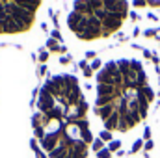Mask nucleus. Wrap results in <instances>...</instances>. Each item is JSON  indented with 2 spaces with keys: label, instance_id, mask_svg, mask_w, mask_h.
Returning a JSON list of instances; mask_svg holds the SVG:
<instances>
[{
  "label": "nucleus",
  "instance_id": "f257e3e1",
  "mask_svg": "<svg viewBox=\"0 0 160 158\" xmlns=\"http://www.w3.org/2000/svg\"><path fill=\"white\" fill-rule=\"evenodd\" d=\"M56 143H58V136H56V134H48L47 138L41 140V145H43V149H47V151H54V149H56Z\"/></svg>",
  "mask_w": 160,
  "mask_h": 158
},
{
  "label": "nucleus",
  "instance_id": "f03ea898",
  "mask_svg": "<svg viewBox=\"0 0 160 158\" xmlns=\"http://www.w3.org/2000/svg\"><path fill=\"white\" fill-rule=\"evenodd\" d=\"M80 19H82V15H78L77 11H73V13L69 15V21H67V22H69V28H71L73 32H77V34H78V24H80Z\"/></svg>",
  "mask_w": 160,
  "mask_h": 158
},
{
  "label": "nucleus",
  "instance_id": "7ed1b4c3",
  "mask_svg": "<svg viewBox=\"0 0 160 158\" xmlns=\"http://www.w3.org/2000/svg\"><path fill=\"white\" fill-rule=\"evenodd\" d=\"M15 2H17V4H19V6L22 7V9H26V11H30V13H34V11H36V9L39 7V2H38V0H36V2H24V0H15Z\"/></svg>",
  "mask_w": 160,
  "mask_h": 158
},
{
  "label": "nucleus",
  "instance_id": "20e7f679",
  "mask_svg": "<svg viewBox=\"0 0 160 158\" xmlns=\"http://www.w3.org/2000/svg\"><path fill=\"white\" fill-rule=\"evenodd\" d=\"M80 91H78V87H73L71 91H69V95H67V102L69 104H80Z\"/></svg>",
  "mask_w": 160,
  "mask_h": 158
},
{
  "label": "nucleus",
  "instance_id": "39448f33",
  "mask_svg": "<svg viewBox=\"0 0 160 158\" xmlns=\"http://www.w3.org/2000/svg\"><path fill=\"white\" fill-rule=\"evenodd\" d=\"M67 153H69V147L60 145V147H56L54 151H50V158H65Z\"/></svg>",
  "mask_w": 160,
  "mask_h": 158
},
{
  "label": "nucleus",
  "instance_id": "423d86ee",
  "mask_svg": "<svg viewBox=\"0 0 160 158\" xmlns=\"http://www.w3.org/2000/svg\"><path fill=\"white\" fill-rule=\"evenodd\" d=\"M82 141H84V143H86V141H88V143L91 141V132H89V130H88V132H82Z\"/></svg>",
  "mask_w": 160,
  "mask_h": 158
},
{
  "label": "nucleus",
  "instance_id": "0eeeda50",
  "mask_svg": "<svg viewBox=\"0 0 160 158\" xmlns=\"http://www.w3.org/2000/svg\"><path fill=\"white\" fill-rule=\"evenodd\" d=\"M36 136H38V138H41V140L45 138V130H43L41 126H38V128H36Z\"/></svg>",
  "mask_w": 160,
  "mask_h": 158
},
{
  "label": "nucleus",
  "instance_id": "6e6552de",
  "mask_svg": "<svg viewBox=\"0 0 160 158\" xmlns=\"http://www.w3.org/2000/svg\"><path fill=\"white\" fill-rule=\"evenodd\" d=\"M101 145H102V140H95V141H93V149H95V151H99Z\"/></svg>",
  "mask_w": 160,
  "mask_h": 158
},
{
  "label": "nucleus",
  "instance_id": "1a4fd4ad",
  "mask_svg": "<svg viewBox=\"0 0 160 158\" xmlns=\"http://www.w3.org/2000/svg\"><path fill=\"white\" fill-rule=\"evenodd\" d=\"M101 140H110V132H108V130L101 132Z\"/></svg>",
  "mask_w": 160,
  "mask_h": 158
},
{
  "label": "nucleus",
  "instance_id": "9d476101",
  "mask_svg": "<svg viewBox=\"0 0 160 158\" xmlns=\"http://www.w3.org/2000/svg\"><path fill=\"white\" fill-rule=\"evenodd\" d=\"M47 58H48V54H47V52H41V56H39V60H41V62H45Z\"/></svg>",
  "mask_w": 160,
  "mask_h": 158
},
{
  "label": "nucleus",
  "instance_id": "9b49d317",
  "mask_svg": "<svg viewBox=\"0 0 160 158\" xmlns=\"http://www.w3.org/2000/svg\"><path fill=\"white\" fill-rule=\"evenodd\" d=\"M108 156V151H101V153H99V158H106Z\"/></svg>",
  "mask_w": 160,
  "mask_h": 158
},
{
  "label": "nucleus",
  "instance_id": "f8f14e48",
  "mask_svg": "<svg viewBox=\"0 0 160 158\" xmlns=\"http://www.w3.org/2000/svg\"><path fill=\"white\" fill-rule=\"evenodd\" d=\"M118 147H119V141H114V143L110 145V149H118Z\"/></svg>",
  "mask_w": 160,
  "mask_h": 158
},
{
  "label": "nucleus",
  "instance_id": "ddd939ff",
  "mask_svg": "<svg viewBox=\"0 0 160 158\" xmlns=\"http://www.w3.org/2000/svg\"><path fill=\"white\" fill-rule=\"evenodd\" d=\"M52 37H58V39H60V32H58V30H54V32H52Z\"/></svg>",
  "mask_w": 160,
  "mask_h": 158
},
{
  "label": "nucleus",
  "instance_id": "4468645a",
  "mask_svg": "<svg viewBox=\"0 0 160 158\" xmlns=\"http://www.w3.org/2000/svg\"><path fill=\"white\" fill-rule=\"evenodd\" d=\"M84 75H86V77H89V75H91V69H89V67H88V69H84Z\"/></svg>",
  "mask_w": 160,
  "mask_h": 158
},
{
  "label": "nucleus",
  "instance_id": "2eb2a0df",
  "mask_svg": "<svg viewBox=\"0 0 160 158\" xmlns=\"http://www.w3.org/2000/svg\"><path fill=\"white\" fill-rule=\"evenodd\" d=\"M4 24H6V22H4V21L0 19V32H4Z\"/></svg>",
  "mask_w": 160,
  "mask_h": 158
}]
</instances>
